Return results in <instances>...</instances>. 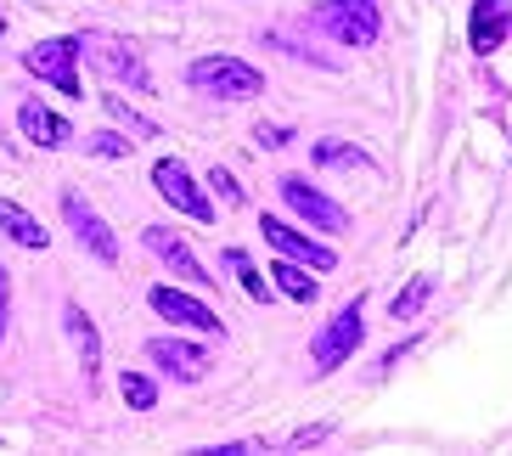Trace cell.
Returning <instances> with one entry per match:
<instances>
[{"instance_id": "obj_1", "label": "cell", "mask_w": 512, "mask_h": 456, "mask_svg": "<svg viewBox=\"0 0 512 456\" xmlns=\"http://www.w3.org/2000/svg\"><path fill=\"white\" fill-rule=\"evenodd\" d=\"M186 85L214 96V102H254L265 91V74L242 57H197V62H186Z\"/></svg>"}, {"instance_id": "obj_2", "label": "cell", "mask_w": 512, "mask_h": 456, "mask_svg": "<svg viewBox=\"0 0 512 456\" xmlns=\"http://www.w3.org/2000/svg\"><path fill=\"white\" fill-rule=\"evenodd\" d=\"M321 34H332L338 46L349 51H366L377 46V34H383V12H377V0H321L316 12H310Z\"/></svg>"}, {"instance_id": "obj_3", "label": "cell", "mask_w": 512, "mask_h": 456, "mask_svg": "<svg viewBox=\"0 0 512 456\" xmlns=\"http://www.w3.org/2000/svg\"><path fill=\"white\" fill-rule=\"evenodd\" d=\"M79 51L102 68V79L130 85V91H152V68L130 34H79Z\"/></svg>"}, {"instance_id": "obj_4", "label": "cell", "mask_w": 512, "mask_h": 456, "mask_svg": "<svg viewBox=\"0 0 512 456\" xmlns=\"http://www.w3.org/2000/svg\"><path fill=\"white\" fill-rule=\"evenodd\" d=\"M152 186H158V198H164L169 209H181L186 220H197V226H214L209 192L197 186V175L181 164V158H158V164H152Z\"/></svg>"}, {"instance_id": "obj_5", "label": "cell", "mask_w": 512, "mask_h": 456, "mask_svg": "<svg viewBox=\"0 0 512 456\" xmlns=\"http://www.w3.org/2000/svg\"><path fill=\"white\" fill-rule=\"evenodd\" d=\"M366 338V299H349L338 316L327 321L316 333V344H310V355H316V372H332V366H344L349 355L361 350Z\"/></svg>"}, {"instance_id": "obj_6", "label": "cell", "mask_w": 512, "mask_h": 456, "mask_svg": "<svg viewBox=\"0 0 512 456\" xmlns=\"http://www.w3.org/2000/svg\"><path fill=\"white\" fill-rule=\"evenodd\" d=\"M79 40H40V46L23 51V68H29L34 79H46V85H57L62 96H79L85 85H79Z\"/></svg>"}, {"instance_id": "obj_7", "label": "cell", "mask_w": 512, "mask_h": 456, "mask_svg": "<svg viewBox=\"0 0 512 456\" xmlns=\"http://www.w3.org/2000/svg\"><path fill=\"white\" fill-rule=\"evenodd\" d=\"M57 203H62V220H68V226H74V237L85 243V254L102 259V265H119V237H113V226H107L102 214L79 198V192H62Z\"/></svg>"}, {"instance_id": "obj_8", "label": "cell", "mask_w": 512, "mask_h": 456, "mask_svg": "<svg viewBox=\"0 0 512 456\" xmlns=\"http://www.w3.org/2000/svg\"><path fill=\"white\" fill-rule=\"evenodd\" d=\"M276 192H282V203L299 220H310L316 231H349V214H344V203H332L327 192H316L310 181H299V175H282L276 181Z\"/></svg>"}, {"instance_id": "obj_9", "label": "cell", "mask_w": 512, "mask_h": 456, "mask_svg": "<svg viewBox=\"0 0 512 456\" xmlns=\"http://www.w3.org/2000/svg\"><path fill=\"white\" fill-rule=\"evenodd\" d=\"M259 237H265L282 259H299V265H310V271H338V254H332L327 243H310L304 231H293L282 214H259Z\"/></svg>"}, {"instance_id": "obj_10", "label": "cell", "mask_w": 512, "mask_h": 456, "mask_svg": "<svg viewBox=\"0 0 512 456\" xmlns=\"http://www.w3.org/2000/svg\"><path fill=\"white\" fill-rule=\"evenodd\" d=\"M141 248H147L152 259H164V271L169 276H181V282H197V288H209L214 276L197 265V254L186 248V237L181 231H169V226H147L141 231Z\"/></svg>"}, {"instance_id": "obj_11", "label": "cell", "mask_w": 512, "mask_h": 456, "mask_svg": "<svg viewBox=\"0 0 512 456\" xmlns=\"http://www.w3.org/2000/svg\"><path fill=\"white\" fill-rule=\"evenodd\" d=\"M147 304H152V310H158L164 321H175V327H192V333H209V338H214V333H226V321L214 316L209 304H197L192 293H181V288H152Z\"/></svg>"}, {"instance_id": "obj_12", "label": "cell", "mask_w": 512, "mask_h": 456, "mask_svg": "<svg viewBox=\"0 0 512 456\" xmlns=\"http://www.w3.org/2000/svg\"><path fill=\"white\" fill-rule=\"evenodd\" d=\"M147 355H152V366L169 372L175 383H197L209 372V355L197 350V344H186V338H147Z\"/></svg>"}, {"instance_id": "obj_13", "label": "cell", "mask_w": 512, "mask_h": 456, "mask_svg": "<svg viewBox=\"0 0 512 456\" xmlns=\"http://www.w3.org/2000/svg\"><path fill=\"white\" fill-rule=\"evenodd\" d=\"M17 130H23L34 147H68V141H74V124L57 119L40 96H23V102H17Z\"/></svg>"}, {"instance_id": "obj_14", "label": "cell", "mask_w": 512, "mask_h": 456, "mask_svg": "<svg viewBox=\"0 0 512 456\" xmlns=\"http://www.w3.org/2000/svg\"><path fill=\"white\" fill-rule=\"evenodd\" d=\"M62 327H68V338H74L79 350V366H85V383L102 378V338H96V321L79 310V304H62Z\"/></svg>"}, {"instance_id": "obj_15", "label": "cell", "mask_w": 512, "mask_h": 456, "mask_svg": "<svg viewBox=\"0 0 512 456\" xmlns=\"http://www.w3.org/2000/svg\"><path fill=\"white\" fill-rule=\"evenodd\" d=\"M467 40H473L479 57H490L507 40V6L501 0H473V29H467Z\"/></svg>"}, {"instance_id": "obj_16", "label": "cell", "mask_w": 512, "mask_h": 456, "mask_svg": "<svg viewBox=\"0 0 512 456\" xmlns=\"http://www.w3.org/2000/svg\"><path fill=\"white\" fill-rule=\"evenodd\" d=\"M0 231H6L12 243H23V248H46L51 243V231L40 226L23 203H12V198H0Z\"/></svg>"}, {"instance_id": "obj_17", "label": "cell", "mask_w": 512, "mask_h": 456, "mask_svg": "<svg viewBox=\"0 0 512 456\" xmlns=\"http://www.w3.org/2000/svg\"><path fill=\"white\" fill-rule=\"evenodd\" d=\"M271 276H276V293H287L293 304H310V299H316V276H310V265H299V259H282V254H276Z\"/></svg>"}, {"instance_id": "obj_18", "label": "cell", "mask_w": 512, "mask_h": 456, "mask_svg": "<svg viewBox=\"0 0 512 456\" xmlns=\"http://www.w3.org/2000/svg\"><path fill=\"white\" fill-rule=\"evenodd\" d=\"M434 299V276H411L406 288L394 293V304H389V321H417L422 316V304Z\"/></svg>"}, {"instance_id": "obj_19", "label": "cell", "mask_w": 512, "mask_h": 456, "mask_svg": "<svg viewBox=\"0 0 512 456\" xmlns=\"http://www.w3.org/2000/svg\"><path fill=\"white\" fill-rule=\"evenodd\" d=\"M220 265H226V271L237 276V282H242V293H248L254 304H265V299H271V288H265V276L254 271V259L242 254V248H226V254H220Z\"/></svg>"}, {"instance_id": "obj_20", "label": "cell", "mask_w": 512, "mask_h": 456, "mask_svg": "<svg viewBox=\"0 0 512 456\" xmlns=\"http://www.w3.org/2000/svg\"><path fill=\"white\" fill-rule=\"evenodd\" d=\"M316 164L321 169H372V152L349 147V141H316Z\"/></svg>"}, {"instance_id": "obj_21", "label": "cell", "mask_w": 512, "mask_h": 456, "mask_svg": "<svg viewBox=\"0 0 512 456\" xmlns=\"http://www.w3.org/2000/svg\"><path fill=\"white\" fill-rule=\"evenodd\" d=\"M119 395H124V406H130V411H152V406H158V383H152L147 372H124Z\"/></svg>"}, {"instance_id": "obj_22", "label": "cell", "mask_w": 512, "mask_h": 456, "mask_svg": "<svg viewBox=\"0 0 512 456\" xmlns=\"http://www.w3.org/2000/svg\"><path fill=\"white\" fill-rule=\"evenodd\" d=\"M102 107H107V119H119L124 130H136V136H158V124H152L147 113H136L124 96H102Z\"/></svg>"}, {"instance_id": "obj_23", "label": "cell", "mask_w": 512, "mask_h": 456, "mask_svg": "<svg viewBox=\"0 0 512 456\" xmlns=\"http://www.w3.org/2000/svg\"><path fill=\"white\" fill-rule=\"evenodd\" d=\"M85 152H91V158H124V152H130V141L113 136V130H96V136L85 141Z\"/></svg>"}, {"instance_id": "obj_24", "label": "cell", "mask_w": 512, "mask_h": 456, "mask_svg": "<svg viewBox=\"0 0 512 456\" xmlns=\"http://www.w3.org/2000/svg\"><path fill=\"white\" fill-rule=\"evenodd\" d=\"M321 440H332V423H310V428H299V434H287L282 451H310V445H321Z\"/></svg>"}, {"instance_id": "obj_25", "label": "cell", "mask_w": 512, "mask_h": 456, "mask_svg": "<svg viewBox=\"0 0 512 456\" xmlns=\"http://www.w3.org/2000/svg\"><path fill=\"white\" fill-rule=\"evenodd\" d=\"M209 186H214V192H220L226 203H242V186H237V175H231V169L214 164V169H209Z\"/></svg>"}, {"instance_id": "obj_26", "label": "cell", "mask_w": 512, "mask_h": 456, "mask_svg": "<svg viewBox=\"0 0 512 456\" xmlns=\"http://www.w3.org/2000/svg\"><path fill=\"white\" fill-rule=\"evenodd\" d=\"M254 141H259V147H287L293 130H282V124H254Z\"/></svg>"}, {"instance_id": "obj_27", "label": "cell", "mask_w": 512, "mask_h": 456, "mask_svg": "<svg viewBox=\"0 0 512 456\" xmlns=\"http://www.w3.org/2000/svg\"><path fill=\"white\" fill-rule=\"evenodd\" d=\"M6 321H12V276L0 265V344H6Z\"/></svg>"}]
</instances>
